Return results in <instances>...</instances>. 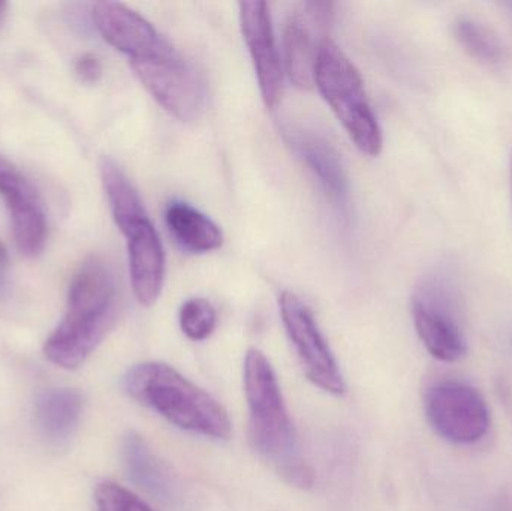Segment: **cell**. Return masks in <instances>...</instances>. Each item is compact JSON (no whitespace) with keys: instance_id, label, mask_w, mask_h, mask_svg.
I'll return each instance as SVG.
<instances>
[{"instance_id":"cell-14","label":"cell","mask_w":512,"mask_h":511,"mask_svg":"<svg viewBox=\"0 0 512 511\" xmlns=\"http://www.w3.org/2000/svg\"><path fill=\"white\" fill-rule=\"evenodd\" d=\"M93 21L108 44L129 60L140 59L155 50L162 36L134 9L117 2H99L93 6Z\"/></svg>"},{"instance_id":"cell-21","label":"cell","mask_w":512,"mask_h":511,"mask_svg":"<svg viewBox=\"0 0 512 511\" xmlns=\"http://www.w3.org/2000/svg\"><path fill=\"white\" fill-rule=\"evenodd\" d=\"M75 74L81 83L95 84L102 77V63L95 54H83L75 63Z\"/></svg>"},{"instance_id":"cell-4","label":"cell","mask_w":512,"mask_h":511,"mask_svg":"<svg viewBox=\"0 0 512 511\" xmlns=\"http://www.w3.org/2000/svg\"><path fill=\"white\" fill-rule=\"evenodd\" d=\"M315 84L355 146L369 156L382 149V131L364 90L363 78L349 57L331 41L322 42Z\"/></svg>"},{"instance_id":"cell-3","label":"cell","mask_w":512,"mask_h":511,"mask_svg":"<svg viewBox=\"0 0 512 511\" xmlns=\"http://www.w3.org/2000/svg\"><path fill=\"white\" fill-rule=\"evenodd\" d=\"M125 389L134 401L177 428L216 440H227L231 435L230 417L224 407L165 363L135 365L126 374Z\"/></svg>"},{"instance_id":"cell-25","label":"cell","mask_w":512,"mask_h":511,"mask_svg":"<svg viewBox=\"0 0 512 511\" xmlns=\"http://www.w3.org/2000/svg\"><path fill=\"white\" fill-rule=\"evenodd\" d=\"M508 6H510V8H511V11H512V3H510V5H508Z\"/></svg>"},{"instance_id":"cell-7","label":"cell","mask_w":512,"mask_h":511,"mask_svg":"<svg viewBox=\"0 0 512 511\" xmlns=\"http://www.w3.org/2000/svg\"><path fill=\"white\" fill-rule=\"evenodd\" d=\"M427 420L448 443L469 446L486 437L490 411L486 399L475 387L445 381L435 384L424 398Z\"/></svg>"},{"instance_id":"cell-17","label":"cell","mask_w":512,"mask_h":511,"mask_svg":"<svg viewBox=\"0 0 512 511\" xmlns=\"http://www.w3.org/2000/svg\"><path fill=\"white\" fill-rule=\"evenodd\" d=\"M165 222L174 239L189 252L215 251L224 242L221 228L200 210L183 201H173L165 209Z\"/></svg>"},{"instance_id":"cell-18","label":"cell","mask_w":512,"mask_h":511,"mask_svg":"<svg viewBox=\"0 0 512 511\" xmlns=\"http://www.w3.org/2000/svg\"><path fill=\"white\" fill-rule=\"evenodd\" d=\"M457 44L477 62L487 66L499 65L504 60L505 48L495 30L475 18L457 17L451 24Z\"/></svg>"},{"instance_id":"cell-9","label":"cell","mask_w":512,"mask_h":511,"mask_svg":"<svg viewBox=\"0 0 512 511\" xmlns=\"http://www.w3.org/2000/svg\"><path fill=\"white\" fill-rule=\"evenodd\" d=\"M334 18L330 2H303L291 15L283 33L285 63L289 77L300 89L315 84V66L322 42L328 39Z\"/></svg>"},{"instance_id":"cell-11","label":"cell","mask_w":512,"mask_h":511,"mask_svg":"<svg viewBox=\"0 0 512 511\" xmlns=\"http://www.w3.org/2000/svg\"><path fill=\"white\" fill-rule=\"evenodd\" d=\"M239 8L243 36L254 62L262 99L274 110L282 98L283 80L270 9L265 2H240Z\"/></svg>"},{"instance_id":"cell-2","label":"cell","mask_w":512,"mask_h":511,"mask_svg":"<svg viewBox=\"0 0 512 511\" xmlns=\"http://www.w3.org/2000/svg\"><path fill=\"white\" fill-rule=\"evenodd\" d=\"M245 393L256 452L291 485L306 489L313 473L303 461L291 417L267 357L251 348L245 359Z\"/></svg>"},{"instance_id":"cell-13","label":"cell","mask_w":512,"mask_h":511,"mask_svg":"<svg viewBox=\"0 0 512 511\" xmlns=\"http://www.w3.org/2000/svg\"><path fill=\"white\" fill-rule=\"evenodd\" d=\"M122 458L129 479L144 492L167 506H185L186 497L182 483L170 467L152 452L143 437L135 432H128L123 438Z\"/></svg>"},{"instance_id":"cell-23","label":"cell","mask_w":512,"mask_h":511,"mask_svg":"<svg viewBox=\"0 0 512 511\" xmlns=\"http://www.w3.org/2000/svg\"><path fill=\"white\" fill-rule=\"evenodd\" d=\"M510 191H511V201H512V150L510 156Z\"/></svg>"},{"instance_id":"cell-15","label":"cell","mask_w":512,"mask_h":511,"mask_svg":"<svg viewBox=\"0 0 512 511\" xmlns=\"http://www.w3.org/2000/svg\"><path fill=\"white\" fill-rule=\"evenodd\" d=\"M286 135L292 149L318 179L327 197L337 206H345L348 200V176L339 153L330 141L303 129H291Z\"/></svg>"},{"instance_id":"cell-1","label":"cell","mask_w":512,"mask_h":511,"mask_svg":"<svg viewBox=\"0 0 512 511\" xmlns=\"http://www.w3.org/2000/svg\"><path fill=\"white\" fill-rule=\"evenodd\" d=\"M120 314V291L110 264L90 257L72 276L66 312L44 345L51 363L77 369L111 332Z\"/></svg>"},{"instance_id":"cell-10","label":"cell","mask_w":512,"mask_h":511,"mask_svg":"<svg viewBox=\"0 0 512 511\" xmlns=\"http://www.w3.org/2000/svg\"><path fill=\"white\" fill-rule=\"evenodd\" d=\"M0 197L8 209L18 251L26 257L41 254L47 240V216L41 197L32 182L2 155Z\"/></svg>"},{"instance_id":"cell-19","label":"cell","mask_w":512,"mask_h":511,"mask_svg":"<svg viewBox=\"0 0 512 511\" xmlns=\"http://www.w3.org/2000/svg\"><path fill=\"white\" fill-rule=\"evenodd\" d=\"M180 327L191 341H204L215 332L218 314L209 300L195 297L183 303L180 309Z\"/></svg>"},{"instance_id":"cell-20","label":"cell","mask_w":512,"mask_h":511,"mask_svg":"<svg viewBox=\"0 0 512 511\" xmlns=\"http://www.w3.org/2000/svg\"><path fill=\"white\" fill-rule=\"evenodd\" d=\"M96 511H153L123 486L104 482L95 489Z\"/></svg>"},{"instance_id":"cell-8","label":"cell","mask_w":512,"mask_h":511,"mask_svg":"<svg viewBox=\"0 0 512 511\" xmlns=\"http://www.w3.org/2000/svg\"><path fill=\"white\" fill-rule=\"evenodd\" d=\"M279 306L286 333L297 351L307 380L331 395H343L345 381L309 308L291 291L282 293Z\"/></svg>"},{"instance_id":"cell-16","label":"cell","mask_w":512,"mask_h":511,"mask_svg":"<svg viewBox=\"0 0 512 511\" xmlns=\"http://www.w3.org/2000/svg\"><path fill=\"white\" fill-rule=\"evenodd\" d=\"M83 413V396L77 390L56 389L42 393L36 404L39 431L51 444H63L77 431Z\"/></svg>"},{"instance_id":"cell-6","label":"cell","mask_w":512,"mask_h":511,"mask_svg":"<svg viewBox=\"0 0 512 511\" xmlns=\"http://www.w3.org/2000/svg\"><path fill=\"white\" fill-rule=\"evenodd\" d=\"M412 317L421 342L436 360L456 363L466 356L468 344L457 317L454 288L447 276H430L417 288Z\"/></svg>"},{"instance_id":"cell-24","label":"cell","mask_w":512,"mask_h":511,"mask_svg":"<svg viewBox=\"0 0 512 511\" xmlns=\"http://www.w3.org/2000/svg\"><path fill=\"white\" fill-rule=\"evenodd\" d=\"M3 263H5V251L0 249V266H3Z\"/></svg>"},{"instance_id":"cell-5","label":"cell","mask_w":512,"mask_h":511,"mask_svg":"<svg viewBox=\"0 0 512 511\" xmlns=\"http://www.w3.org/2000/svg\"><path fill=\"white\" fill-rule=\"evenodd\" d=\"M131 65L150 95L177 119L189 122L203 110L206 90L200 74L167 39Z\"/></svg>"},{"instance_id":"cell-22","label":"cell","mask_w":512,"mask_h":511,"mask_svg":"<svg viewBox=\"0 0 512 511\" xmlns=\"http://www.w3.org/2000/svg\"><path fill=\"white\" fill-rule=\"evenodd\" d=\"M6 11H8V3L0 2V26H2L3 20H5Z\"/></svg>"},{"instance_id":"cell-12","label":"cell","mask_w":512,"mask_h":511,"mask_svg":"<svg viewBox=\"0 0 512 511\" xmlns=\"http://www.w3.org/2000/svg\"><path fill=\"white\" fill-rule=\"evenodd\" d=\"M120 231L128 239L129 272L135 297L141 305L152 306L164 285L165 254L161 237L149 218Z\"/></svg>"}]
</instances>
